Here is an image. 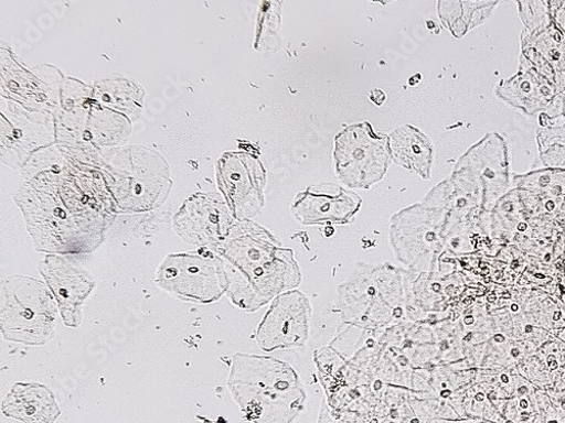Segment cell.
I'll return each instance as SVG.
<instances>
[{
    "label": "cell",
    "mask_w": 565,
    "mask_h": 423,
    "mask_svg": "<svg viewBox=\"0 0 565 423\" xmlns=\"http://www.w3.org/2000/svg\"><path fill=\"white\" fill-rule=\"evenodd\" d=\"M218 181L230 210L242 221L258 215L264 206L265 172L245 153H227L220 161Z\"/></svg>",
    "instance_id": "obj_9"
},
{
    "label": "cell",
    "mask_w": 565,
    "mask_h": 423,
    "mask_svg": "<svg viewBox=\"0 0 565 423\" xmlns=\"http://www.w3.org/2000/svg\"><path fill=\"white\" fill-rule=\"evenodd\" d=\"M521 46H531L555 74L565 72V34L552 22L546 28L530 33L523 30Z\"/></svg>",
    "instance_id": "obj_18"
},
{
    "label": "cell",
    "mask_w": 565,
    "mask_h": 423,
    "mask_svg": "<svg viewBox=\"0 0 565 423\" xmlns=\"http://www.w3.org/2000/svg\"><path fill=\"white\" fill-rule=\"evenodd\" d=\"M58 305L45 282L28 275L3 281L0 292V333L7 341L44 346L56 334Z\"/></svg>",
    "instance_id": "obj_3"
},
{
    "label": "cell",
    "mask_w": 565,
    "mask_h": 423,
    "mask_svg": "<svg viewBox=\"0 0 565 423\" xmlns=\"http://www.w3.org/2000/svg\"><path fill=\"white\" fill-rule=\"evenodd\" d=\"M499 2H449L441 3V19L456 37H462L469 31L488 22Z\"/></svg>",
    "instance_id": "obj_16"
},
{
    "label": "cell",
    "mask_w": 565,
    "mask_h": 423,
    "mask_svg": "<svg viewBox=\"0 0 565 423\" xmlns=\"http://www.w3.org/2000/svg\"><path fill=\"white\" fill-rule=\"evenodd\" d=\"M468 165V189L482 209L490 212L512 185L511 162L505 138L499 132L488 133L462 159Z\"/></svg>",
    "instance_id": "obj_7"
},
{
    "label": "cell",
    "mask_w": 565,
    "mask_h": 423,
    "mask_svg": "<svg viewBox=\"0 0 565 423\" xmlns=\"http://www.w3.org/2000/svg\"><path fill=\"white\" fill-rule=\"evenodd\" d=\"M512 186L530 192L540 199L565 205V170L543 167L514 175Z\"/></svg>",
    "instance_id": "obj_17"
},
{
    "label": "cell",
    "mask_w": 565,
    "mask_h": 423,
    "mask_svg": "<svg viewBox=\"0 0 565 423\" xmlns=\"http://www.w3.org/2000/svg\"><path fill=\"white\" fill-rule=\"evenodd\" d=\"M494 93L509 107L529 117L545 115L551 121L562 118V99L554 84L533 68L522 55L518 72L501 80Z\"/></svg>",
    "instance_id": "obj_10"
},
{
    "label": "cell",
    "mask_w": 565,
    "mask_h": 423,
    "mask_svg": "<svg viewBox=\"0 0 565 423\" xmlns=\"http://www.w3.org/2000/svg\"><path fill=\"white\" fill-rule=\"evenodd\" d=\"M227 387L250 423H294L306 409L298 373L270 356L235 354Z\"/></svg>",
    "instance_id": "obj_2"
},
{
    "label": "cell",
    "mask_w": 565,
    "mask_h": 423,
    "mask_svg": "<svg viewBox=\"0 0 565 423\" xmlns=\"http://www.w3.org/2000/svg\"><path fill=\"white\" fill-rule=\"evenodd\" d=\"M156 281L160 289L184 302L211 304L226 294L222 261L210 251L167 257Z\"/></svg>",
    "instance_id": "obj_5"
},
{
    "label": "cell",
    "mask_w": 565,
    "mask_h": 423,
    "mask_svg": "<svg viewBox=\"0 0 565 423\" xmlns=\"http://www.w3.org/2000/svg\"><path fill=\"white\" fill-rule=\"evenodd\" d=\"M552 20L565 34V0H550Z\"/></svg>",
    "instance_id": "obj_21"
},
{
    "label": "cell",
    "mask_w": 565,
    "mask_h": 423,
    "mask_svg": "<svg viewBox=\"0 0 565 423\" xmlns=\"http://www.w3.org/2000/svg\"><path fill=\"white\" fill-rule=\"evenodd\" d=\"M39 271L58 305L64 324L78 327L84 303L97 286L96 279L60 257L43 260Z\"/></svg>",
    "instance_id": "obj_11"
},
{
    "label": "cell",
    "mask_w": 565,
    "mask_h": 423,
    "mask_svg": "<svg viewBox=\"0 0 565 423\" xmlns=\"http://www.w3.org/2000/svg\"><path fill=\"white\" fill-rule=\"evenodd\" d=\"M339 176L353 189H369L381 181L391 163L386 135L376 134L369 123L354 124L337 138Z\"/></svg>",
    "instance_id": "obj_6"
},
{
    "label": "cell",
    "mask_w": 565,
    "mask_h": 423,
    "mask_svg": "<svg viewBox=\"0 0 565 423\" xmlns=\"http://www.w3.org/2000/svg\"><path fill=\"white\" fill-rule=\"evenodd\" d=\"M518 12L525 26V31L535 33L547 25L552 20L550 0H530V2H516Z\"/></svg>",
    "instance_id": "obj_20"
},
{
    "label": "cell",
    "mask_w": 565,
    "mask_h": 423,
    "mask_svg": "<svg viewBox=\"0 0 565 423\" xmlns=\"http://www.w3.org/2000/svg\"><path fill=\"white\" fill-rule=\"evenodd\" d=\"M204 423H222V422H213V421H211L209 419H204Z\"/></svg>",
    "instance_id": "obj_25"
},
{
    "label": "cell",
    "mask_w": 565,
    "mask_h": 423,
    "mask_svg": "<svg viewBox=\"0 0 565 423\" xmlns=\"http://www.w3.org/2000/svg\"><path fill=\"white\" fill-rule=\"evenodd\" d=\"M215 252L222 261L226 295L242 311L256 312L301 284L294 252L280 248L271 234L252 221L234 225Z\"/></svg>",
    "instance_id": "obj_1"
},
{
    "label": "cell",
    "mask_w": 565,
    "mask_h": 423,
    "mask_svg": "<svg viewBox=\"0 0 565 423\" xmlns=\"http://www.w3.org/2000/svg\"><path fill=\"white\" fill-rule=\"evenodd\" d=\"M2 411L23 423H55L62 413L54 393L40 383H17L6 397Z\"/></svg>",
    "instance_id": "obj_14"
},
{
    "label": "cell",
    "mask_w": 565,
    "mask_h": 423,
    "mask_svg": "<svg viewBox=\"0 0 565 423\" xmlns=\"http://www.w3.org/2000/svg\"><path fill=\"white\" fill-rule=\"evenodd\" d=\"M339 305L347 323L370 330L385 326L404 315L405 279L392 271L374 275L359 272L339 288Z\"/></svg>",
    "instance_id": "obj_4"
},
{
    "label": "cell",
    "mask_w": 565,
    "mask_h": 423,
    "mask_svg": "<svg viewBox=\"0 0 565 423\" xmlns=\"http://www.w3.org/2000/svg\"><path fill=\"white\" fill-rule=\"evenodd\" d=\"M312 307L299 291L276 297L256 330V343L264 352L301 348L310 333Z\"/></svg>",
    "instance_id": "obj_8"
},
{
    "label": "cell",
    "mask_w": 565,
    "mask_h": 423,
    "mask_svg": "<svg viewBox=\"0 0 565 423\" xmlns=\"http://www.w3.org/2000/svg\"><path fill=\"white\" fill-rule=\"evenodd\" d=\"M553 84L555 86L557 96L561 99H565V72L555 74Z\"/></svg>",
    "instance_id": "obj_22"
},
{
    "label": "cell",
    "mask_w": 565,
    "mask_h": 423,
    "mask_svg": "<svg viewBox=\"0 0 565 423\" xmlns=\"http://www.w3.org/2000/svg\"><path fill=\"white\" fill-rule=\"evenodd\" d=\"M232 219L218 203L204 197H193L180 209L174 219L179 237L186 243L214 249L226 238Z\"/></svg>",
    "instance_id": "obj_12"
},
{
    "label": "cell",
    "mask_w": 565,
    "mask_h": 423,
    "mask_svg": "<svg viewBox=\"0 0 565 423\" xmlns=\"http://www.w3.org/2000/svg\"><path fill=\"white\" fill-rule=\"evenodd\" d=\"M370 99H371L374 104H376V105L381 106V105H383V102L385 101L386 96H385V94H384V91H383V90H381V89H373V90H372V93H371V97H370Z\"/></svg>",
    "instance_id": "obj_23"
},
{
    "label": "cell",
    "mask_w": 565,
    "mask_h": 423,
    "mask_svg": "<svg viewBox=\"0 0 565 423\" xmlns=\"http://www.w3.org/2000/svg\"><path fill=\"white\" fill-rule=\"evenodd\" d=\"M561 113H562V118L565 120V99H562Z\"/></svg>",
    "instance_id": "obj_24"
},
{
    "label": "cell",
    "mask_w": 565,
    "mask_h": 423,
    "mask_svg": "<svg viewBox=\"0 0 565 423\" xmlns=\"http://www.w3.org/2000/svg\"><path fill=\"white\" fill-rule=\"evenodd\" d=\"M536 141L542 166L565 170V123L556 124L541 115Z\"/></svg>",
    "instance_id": "obj_19"
},
{
    "label": "cell",
    "mask_w": 565,
    "mask_h": 423,
    "mask_svg": "<svg viewBox=\"0 0 565 423\" xmlns=\"http://www.w3.org/2000/svg\"><path fill=\"white\" fill-rule=\"evenodd\" d=\"M391 149L396 163L428 178L434 161L430 139L412 126L396 130L392 135Z\"/></svg>",
    "instance_id": "obj_15"
},
{
    "label": "cell",
    "mask_w": 565,
    "mask_h": 423,
    "mask_svg": "<svg viewBox=\"0 0 565 423\" xmlns=\"http://www.w3.org/2000/svg\"><path fill=\"white\" fill-rule=\"evenodd\" d=\"M361 199L337 185H316L300 195L292 208L303 225L347 224L359 212Z\"/></svg>",
    "instance_id": "obj_13"
}]
</instances>
